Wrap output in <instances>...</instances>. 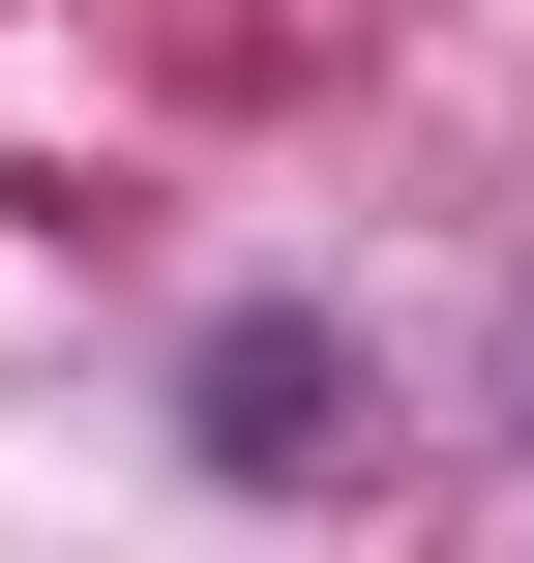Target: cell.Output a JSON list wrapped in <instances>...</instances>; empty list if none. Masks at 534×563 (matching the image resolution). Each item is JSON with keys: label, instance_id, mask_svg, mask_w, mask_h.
Returning <instances> with one entry per match:
<instances>
[{"label": "cell", "instance_id": "1", "mask_svg": "<svg viewBox=\"0 0 534 563\" xmlns=\"http://www.w3.org/2000/svg\"><path fill=\"white\" fill-rule=\"evenodd\" d=\"M178 445H208L238 505H297V475L386 445V356H357L327 297H208V327H178Z\"/></svg>", "mask_w": 534, "mask_h": 563}]
</instances>
